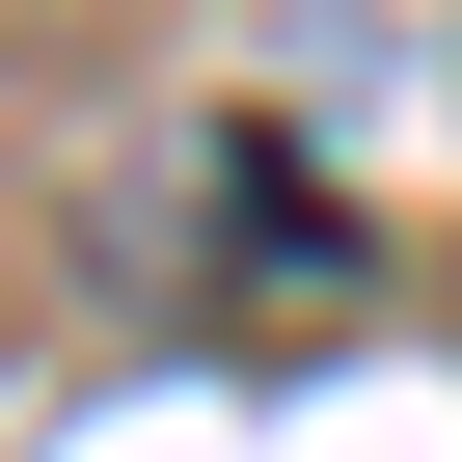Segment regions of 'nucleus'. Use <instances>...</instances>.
Masks as SVG:
<instances>
[{
	"instance_id": "1",
	"label": "nucleus",
	"mask_w": 462,
	"mask_h": 462,
	"mask_svg": "<svg viewBox=\"0 0 462 462\" xmlns=\"http://www.w3.org/2000/svg\"><path fill=\"white\" fill-rule=\"evenodd\" d=\"M354 300H381L354 190H327V163H273V136H217V327H300V354H327Z\"/></svg>"
}]
</instances>
